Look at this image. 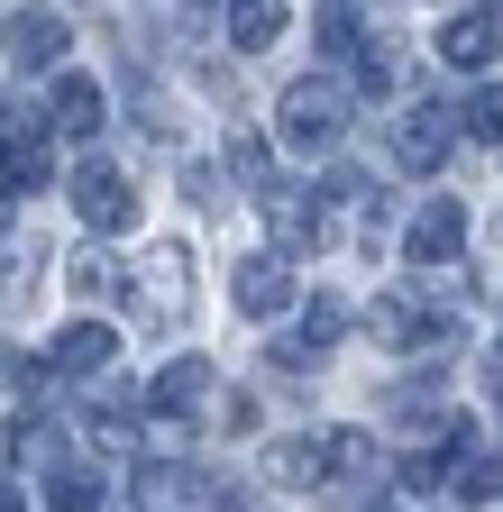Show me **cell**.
<instances>
[{
    "instance_id": "cell-1",
    "label": "cell",
    "mask_w": 503,
    "mask_h": 512,
    "mask_svg": "<svg viewBox=\"0 0 503 512\" xmlns=\"http://www.w3.org/2000/svg\"><path fill=\"white\" fill-rule=\"evenodd\" d=\"M339 128H348V92L339 83H284V101H275V138L284 147L321 156V147H339Z\"/></svg>"
},
{
    "instance_id": "cell-2",
    "label": "cell",
    "mask_w": 503,
    "mask_h": 512,
    "mask_svg": "<svg viewBox=\"0 0 503 512\" xmlns=\"http://www.w3.org/2000/svg\"><path fill=\"white\" fill-rule=\"evenodd\" d=\"M129 302H138V320H156V330H183V320H193V256L156 247L147 266H129Z\"/></svg>"
},
{
    "instance_id": "cell-3",
    "label": "cell",
    "mask_w": 503,
    "mask_h": 512,
    "mask_svg": "<svg viewBox=\"0 0 503 512\" xmlns=\"http://www.w3.org/2000/svg\"><path fill=\"white\" fill-rule=\"evenodd\" d=\"M65 192H74V211H83V229H92V238H119V229L138 220V192H129V174H119V165H101V156H83Z\"/></svg>"
},
{
    "instance_id": "cell-4",
    "label": "cell",
    "mask_w": 503,
    "mask_h": 512,
    "mask_svg": "<svg viewBox=\"0 0 503 512\" xmlns=\"http://www.w3.org/2000/svg\"><path fill=\"white\" fill-rule=\"evenodd\" d=\"M449 147H458V110L412 101V110L394 119V165H403V174H439V165H449Z\"/></svg>"
},
{
    "instance_id": "cell-5",
    "label": "cell",
    "mask_w": 503,
    "mask_h": 512,
    "mask_svg": "<svg viewBox=\"0 0 503 512\" xmlns=\"http://www.w3.org/2000/svg\"><path fill=\"white\" fill-rule=\"evenodd\" d=\"M0 64H10V74H65V19H55V10H10Z\"/></svg>"
},
{
    "instance_id": "cell-6",
    "label": "cell",
    "mask_w": 503,
    "mask_h": 512,
    "mask_svg": "<svg viewBox=\"0 0 503 512\" xmlns=\"http://www.w3.org/2000/svg\"><path fill=\"white\" fill-rule=\"evenodd\" d=\"M458 247H467V211H458V192L421 202V220L403 229V266H458Z\"/></svg>"
},
{
    "instance_id": "cell-7",
    "label": "cell",
    "mask_w": 503,
    "mask_h": 512,
    "mask_svg": "<svg viewBox=\"0 0 503 512\" xmlns=\"http://www.w3.org/2000/svg\"><path fill=\"white\" fill-rule=\"evenodd\" d=\"M229 293H238V311H247V320H284V311L302 302V284H293V256H284V247H275V256H247Z\"/></svg>"
},
{
    "instance_id": "cell-8",
    "label": "cell",
    "mask_w": 503,
    "mask_h": 512,
    "mask_svg": "<svg viewBox=\"0 0 503 512\" xmlns=\"http://www.w3.org/2000/svg\"><path fill=\"white\" fill-rule=\"evenodd\" d=\"M46 174H55V156H46V119L0 128V192H10V202H28Z\"/></svg>"
},
{
    "instance_id": "cell-9",
    "label": "cell",
    "mask_w": 503,
    "mask_h": 512,
    "mask_svg": "<svg viewBox=\"0 0 503 512\" xmlns=\"http://www.w3.org/2000/svg\"><path fill=\"white\" fill-rule=\"evenodd\" d=\"M257 476H266L275 494H311V485H330V439H275L266 458H257Z\"/></svg>"
},
{
    "instance_id": "cell-10",
    "label": "cell",
    "mask_w": 503,
    "mask_h": 512,
    "mask_svg": "<svg viewBox=\"0 0 503 512\" xmlns=\"http://www.w3.org/2000/svg\"><path fill=\"white\" fill-rule=\"evenodd\" d=\"M211 357H174V366H156V384H147V403L165 412V421H193L202 403H211Z\"/></svg>"
},
{
    "instance_id": "cell-11",
    "label": "cell",
    "mask_w": 503,
    "mask_h": 512,
    "mask_svg": "<svg viewBox=\"0 0 503 512\" xmlns=\"http://www.w3.org/2000/svg\"><path fill=\"white\" fill-rule=\"evenodd\" d=\"M110 119V92L92 74H55V101H46V128H65V138H101Z\"/></svg>"
},
{
    "instance_id": "cell-12",
    "label": "cell",
    "mask_w": 503,
    "mask_h": 512,
    "mask_svg": "<svg viewBox=\"0 0 503 512\" xmlns=\"http://www.w3.org/2000/svg\"><path fill=\"white\" fill-rule=\"evenodd\" d=\"M110 357H119L110 320H74V330H55V348H46V375H101Z\"/></svg>"
},
{
    "instance_id": "cell-13",
    "label": "cell",
    "mask_w": 503,
    "mask_h": 512,
    "mask_svg": "<svg viewBox=\"0 0 503 512\" xmlns=\"http://www.w3.org/2000/svg\"><path fill=\"white\" fill-rule=\"evenodd\" d=\"M257 202H266V220H275V247H284V256H302V247H321V202H302L293 183H266Z\"/></svg>"
},
{
    "instance_id": "cell-14",
    "label": "cell",
    "mask_w": 503,
    "mask_h": 512,
    "mask_svg": "<svg viewBox=\"0 0 503 512\" xmlns=\"http://www.w3.org/2000/svg\"><path fill=\"white\" fill-rule=\"evenodd\" d=\"M65 293H74V302H119V293H129V266H119V256L92 238V247H74V266H65Z\"/></svg>"
},
{
    "instance_id": "cell-15",
    "label": "cell",
    "mask_w": 503,
    "mask_h": 512,
    "mask_svg": "<svg viewBox=\"0 0 503 512\" xmlns=\"http://www.w3.org/2000/svg\"><path fill=\"white\" fill-rule=\"evenodd\" d=\"M339 330H348V311L321 293V302H302V330H293V339H275V357H284V366H302V357H330V348H339Z\"/></svg>"
},
{
    "instance_id": "cell-16",
    "label": "cell",
    "mask_w": 503,
    "mask_h": 512,
    "mask_svg": "<svg viewBox=\"0 0 503 512\" xmlns=\"http://www.w3.org/2000/svg\"><path fill=\"white\" fill-rule=\"evenodd\" d=\"M439 64H458V74H485V64H494V19H485V10H458L449 28H439Z\"/></svg>"
},
{
    "instance_id": "cell-17",
    "label": "cell",
    "mask_w": 503,
    "mask_h": 512,
    "mask_svg": "<svg viewBox=\"0 0 503 512\" xmlns=\"http://www.w3.org/2000/svg\"><path fill=\"white\" fill-rule=\"evenodd\" d=\"M46 503H55V512H101L110 485H101V467H83V458H55V467H46Z\"/></svg>"
},
{
    "instance_id": "cell-18",
    "label": "cell",
    "mask_w": 503,
    "mask_h": 512,
    "mask_svg": "<svg viewBox=\"0 0 503 512\" xmlns=\"http://www.w3.org/2000/svg\"><path fill=\"white\" fill-rule=\"evenodd\" d=\"M284 19H293L284 0H229V46H238V55H257V46L284 37Z\"/></svg>"
},
{
    "instance_id": "cell-19",
    "label": "cell",
    "mask_w": 503,
    "mask_h": 512,
    "mask_svg": "<svg viewBox=\"0 0 503 512\" xmlns=\"http://www.w3.org/2000/svg\"><path fill=\"white\" fill-rule=\"evenodd\" d=\"M375 467H385L375 430H330V485H375Z\"/></svg>"
},
{
    "instance_id": "cell-20",
    "label": "cell",
    "mask_w": 503,
    "mask_h": 512,
    "mask_svg": "<svg viewBox=\"0 0 503 512\" xmlns=\"http://www.w3.org/2000/svg\"><path fill=\"white\" fill-rule=\"evenodd\" d=\"M138 503H147V512H165V503L193 512V503H202V467H147V476H138Z\"/></svg>"
},
{
    "instance_id": "cell-21",
    "label": "cell",
    "mask_w": 503,
    "mask_h": 512,
    "mask_svg": "<svg viewBox=\"0 0 503 512\" xmlns=\"http://www.w3.org/2000/svg\"><path fill=\"white\" fill-rule=\"evenodd\" d=\"M449 476H458L449 485L458 503H503V458H476V448H467V458H449Z\"/></svg>"
},
{
    "instance_id": "cell-22",
    "label": "cell",
    "mask_w": 503,
    "mask_h": 512,
    "mask_svg": "<svg viewBox=\"0 0 503 512\" xmlns=\"http://www.w3.org/2000/svg\"><path fill=\"white\" fill-rule=\"evenodd\" d=\"M311 37H321V55H348V46H357V10H348V0H321Z\"/></svg>"
},
{
    "instance_id": "cell-23",
    "label": "cell",
    "mask_w": 503,
    "mask_h": 512,
    "mask_svg": "<svg viewBox=\"0 0 503 512\" xmlns=\"http://www.w3.org/2000/svg\"><path fill=\"white\" fill-rule=\"evenodd\" d=\"M458 119H467V138H485V147H503V83H485V92H476V101H467Z\"/></svg>"
},
{
    "instance_id": "cell-24",
    "label": "cell",
    "mask_w": 503,
    "mask_h": 512,
    "mask_svg": "<svg viewBox=\"0 0 503 512\" xmlns=\"http://www.w3.org/2000/svg\"><path fill=\"white\" fill-rule=\"evenodd\" d=\"M266 165H275V156H266V138H229V174H238V183H257V192H266V183H275Z\"/></svg>"
},
{
    "instance_id": "cell-25",
    "label": "cell",
    "mask_w": 503,
    "mask_h": 512,
    "mask_svg": "<svg viewBox=\"0 0 503 512\" xmlns=\"http://www.w3.org/2000/svg\"><path fill=\"white\" fill-rule=\"evenodd\" d=\"M394 83H403V74H394V55H366V64H357V92H375V101H385Z\"/></svg>"
},
{
    "instance_id": "cell-26",
    "label": "cell",
    "mask_w": 503,
    "mask_h": 512,
    "mask_svg": "<svg viewBox=\"0 0 503 512\" xmlns=\"http://www.w3.org/2000/svg\"><path fill=\"white\" fill-rule=\"evenodd\" d=\"M19 503H28V494H19V476H10V467H0V512H19Z\"/></svg>"
},
{
    "instance_id": "cell-27",
    "label": "cell",
    "mask_w": 503,
    "mask_h": 512,
    "mask_svg": "<svg viewBox=\"0 0 503 512\" xmlns=\"http://www.w3.org/2000/svg\"><path fill=\"white\" fill-rule=\"evenodd\" d=\"M485 394H494V403H503V348H494V357H485Z\"/></svg>"
},
{
    "instance_id": "cell-28",
    "label": "cell",
    "mask_w": 503,
    "mask_h": 512,
    "mask_svg": "<svg viewBox=\"0 0 503 512\" xmlns=\"http://www.w3.org/2000/svg\"><path fill=\"white\" fill-rule=\"evenodd\" d=\"M0 229H10V192H0Z\"/></svg>"
},
{
    "instance_id": "cell-29",
    "label": "cell",
    "mask_w": 503,
    "mask_h": 512,
    "mask_svg": "<svg viewBox=\"0 0 503 512\" xmlns=\"http://www.w3.org/2000/svg\"><path fill=\"white\" fill-rule=\"evenodd\" d=\"M193 10H211V0H193Z\"/></svg>"
},
{
    "instance_id": "cell-30",
    "label": "cell",
    "mask_w": 503,
    "mask_h": 512,
    "mask_svg": "<svg viewBox=\"0 0 503 512\" xmlns=\"http://www.w3.org/2000/svg\"><path fill=\"white\" fill-rule=\"evenodd\" d=\"M138 512H147V503H138Z\"/></svg>"
}]
</instances>
